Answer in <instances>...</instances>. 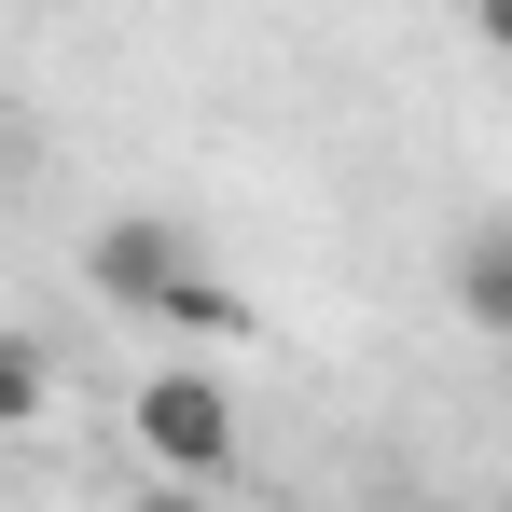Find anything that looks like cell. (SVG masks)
Here are the masks:
<instances>
[{"mask_svg":"<svg viewBox=\"0 0 512 512\" xmlns=\"http://www.w3.org/2000/svg\"><path fill=\"white\" fill-rule=\"evenodd\" d=\"M28 416H42V346L0 333V429H28Z\"/></svg>","mask_w":512,"mask_h":512,"instance_id":"277c9868","label":"cell"},{"mask_svg":"<svg viewBox=\"0 0 512 512\" xmlns=\"http://www.w3.org/2000/svg\"><path fill=\"white\" fill-rule=\"evenodd\" d=\"M84 291L111 305V319H167V333H236V291H222V277H208V250H194L180 222H153V208L97 222Z\"/></svg>","mask_w":512,"mask_h":512,"instance_id":"6da1fadb","label":"cell"},{"mask_svg":"<svg viewBox=\"0 0 512 512\" xmlns=\"http://www.w3.org/2000/svg\"><path fill=\"white\" fill-rule=\"evenodd\" d=\"M139 457L153 471H180V485H222L236 471V388L222 374H194V360H167V374H139Z\"/></svg>","mask_w":512,"mask_h":512,"instance_id":"7a4b0ae2","label":"cell"},{"mask_svg":"<svg viewBox=\"0 0 512 512\" xmlns=\"http://www.w3.org/2000/svg\"><path fill=\"white\" fill-rule=\"evenodd\" d=\"M457 319H471V333H512V236L499 222L457 250Z\"/></svg>","mask_w":512,"mask_h":512,"instance_id":"3957f363","label":"cell"}]
</instances>
